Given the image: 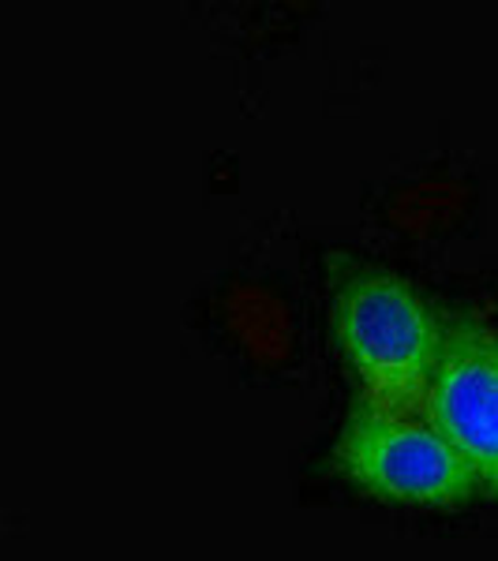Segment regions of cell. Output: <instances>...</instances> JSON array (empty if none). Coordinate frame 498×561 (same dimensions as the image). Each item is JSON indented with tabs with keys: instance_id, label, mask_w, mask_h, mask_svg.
<instances>
[{
	"instance_id": "cell-2",
	"label": "cell",
	"mask_w": 498,
	"mask_h": 561,
	"mask_svg": "<svg viewBox=\"0 0 498 561\" xmlns=\"http://www.w3.org/2000/svg\"><path fill=\"white\" fill-rule=\"evenodd\" d=\"M330 465L349 486L383 505L454 513L484 497L473 468L423 415L386 412L364 393L349 401Z\"/></svg>"
},
{
	"instance_id": "cell-3",
	"label": "cell",
	"mask_w": 498,
	"mask_h": 561,
	"mask_svg": "<svg viewBox=\"0 0 498 561\" xmlns=\"http://www.w3.org/2000/svg\"><path fill=\"white\" fill-rule=\"evenodd\" d=\"M423 420L473 468L479 494L498 502V325L476 314L446 322Z\"/></svg>"
},
{
	"instance_id": "cell-1",
	"label": "cell",
	"mask_w": 498,
	"mask_h": 561,
	"mask_svg": "<svg viewBox=\"0 0 498 561\" xmlns=\"http://www.w3.org/2000/svg\"><path fill=\"white\" fill-rule=\"evenodd\" d=\"M446 322L409 277L383 266L349 270L330 296V330L356 393L397 415H423Z\"/></svg>"
}]
</instances>
